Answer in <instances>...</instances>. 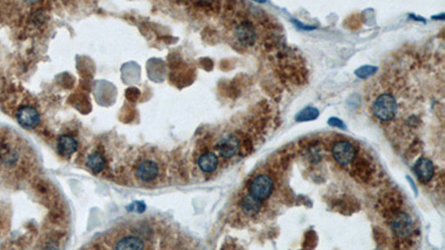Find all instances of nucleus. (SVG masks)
<instances>
[{"label": "nucleus", "mask_w": 445, "mask_h": 250, "mask_svg": "<svg viewBox=\"0 0 445 250\" xmlns=\"http://www.w3.org/2000/svg\"><path fill=\"white\" fill-rule=\"evenodd\" d=\"M372 112L381 122H391L399 111V104L392 93H380L372 103Z\"/></svg>", "instance_id": "nucleus-1"}, {"label": "nucleus", "mask_w": 445, "mask_h": 250, "mask_svg": "<svg viewBox=\"0 0 445 250\" xmlns=\"http://www.w3.org/2000/svg\"><path fill=\"white\" fill-rule=\"evenodd\" d=\"M160 171L161 168L158 161L153 158H143L137 162L134 174L140 182L152 183L159 178Z\"/></svg>", "instance_id": "nucleus-2"}, {"label": "nucleus", "mask_w": 445, "mask_h": 250, "mask_svg": "<svg viewBox=\"0 0 445 250\" xmlns=\"http://www.w3.org/2000/svg\"><path fill=\"white\" fill-rule=\"evenodd\" d=\"M275 183L269 175L261 174L252 179L248 185V194L261 201H265L273 194Z\"/></svg>", "instance_id": "nucleus-3"}, {"label": "nucleus", "mask_w": 445, "mask_h": 250, "mask_svg": "<svg viewBox=\"0 0 445 250\" xmlns=\"http://www.w3.org/2000/svg\"><path fill=\"white\" fill-rule=\"evenodd\" d=\"M332 155L337 163H340L343 167H348L355 158L356 148L348 140H342V142H337L334 144L332 148Z\"/></svg>", "instance_id": "nucleus-4"}, {"label": "nucleus", "mask_w": 445, "mask_h": 250, "mask_svg": "<svg viewBox=\"0 0 445 250\" xmlns=\"http://www.w3.org/2000/svg\"><path fill=\"white\" fill-rule=\"evenodd\" d=\"M239 147H241L239 138L235 134H232V132H227V134L223 135L219 138L217 143H216V149H217L220 157L225 159L233 158L235 155H237Z\"/></svg>", "instance_id": "nucleus-5"}, {"label": "nucleus", "mask_w": 445, "mask_h": 250, "mask_svg": "<svg viewBox=\"0 0 445 250\" xmlns=\"http://www.w3.org/2000/svg\"><path fill=\"white\" fill-rule=\"evenodd\" d=\"M391 228L397 238L405 239V238L411 236L414 225H413L412 218L409 217V214L403 212H399L393 214Z\"/></svg>", "instance_id": "nucleus-6"}, {"label": "nucleus", "mask_w": 445, "mask_h": 250, "mask_svg": "<svg viewBox=\"0 0 445 250\" xmlns=\"http://www.w3.org/2000/svg\"><path fill=\"white\" fill-rule=\"evenodd\" d=\"M235 38L237 39L238 44L245 47H251L255 45L257 40V31H256L255 26L248 20H243L234 29Z\"/></svg>", "instance_id": "nucleus-7"}, {"label": "nucleus", "mask_w": 445, "mask_h": 250, "mask_svg": "<svg viewBox=\"0 0 445 250\" xmlns=\"http://www.w3.org/2000/svg\"><path fill=\"white\" fill-rule=\"evenodd\" d=\"M18 124L25 129L36 128L40 123V115L38 110L33 106H21L16 114Z\"/></svg>", "instance_id": "nucleus-8"}, {"label": "nucleus", "mask_w": 445, "mask_h": 250, "mask_svg": "<svg viewBox=\"0 0 445 250\" xmlns=\"http://www.w3.org/2000/svg\"><path fill=\"white\" fill-rule=\"evenodd\" d=\"M114 249H145L147 248V244L143 238L134 235V233H126L121 237H117L112 244Z\"/></svg>", "instance_id": "nucleus-9"}, {"label": "nucleus", "mask_w": 445, "mask_h": 250, "mask_svg": "<svg viewBox=\"0 0 445 250\" xmlns=\"http://www.w3.org/2000/svg\"><path fill=\"white\" fill-rule=\"evenodd\" d=\"M414 170L417 177L422 182L431 181L435 175V167L431 160L427 158H421L417 160L414 166Z\"/></svg>", "instance_id": "nucleus-10"}, {"label": "nucleus", "mask_w": 445, "mask_h": 250, "mask_svg": "<svg viewBox=\"0 0 445 250\" xmlns=\"http://www.w3.org/2000/svg\"><path fill=\"white\" fill-rule=\"evenodd\" d=\"M78 149V142L70 135H61L58 138L57 150L64 157H69Z\"/></svg>", "instance_id": "nucleus-11"}, {"label": "nucleus", "mask_w": 445, "mask_h": 250, "mask_svg": "<svg viewBox=\"0 0 445 250\" xmlns=\"http://www.w3.org/2000/svg\"><path fill=\"white\" fill-rule=\"evenodd\" d=\"M197 163L199 169L204 171V173H214L218 167V157L217 155L213 151L204 152V154H202L198 157Z\"/></svg>", "instance_id": "nucleus-12"}, {"label": "nucleus", "mask_w": 445, "mask_h": 250, "mask_svg": "<svg viewBox=\"0 0 445 250\" xmlns=\"http://www.w3.org/2000/svg\"><path fill=\"white\" fill-rule=\"evenodd\" d=\"M262 202L263 201L256 199L255 197L252 196V195L247 194L244 195L243 198L241 199V208L244 214L250 217H253L261 212Z\"/></svg>", "instance_id": "nucleus-13"}, {"label": "nucleus", "mask_w": 445, "mask_h": 250, "mask_svg": "<svg viewBox=\"0 0 445 250\" xmlns=\"http://www.w3.org/2000/svg\"><path fill=\"white\" fill-rule=\"evenodd\" d=\"M18 152L8 143H0V163L7 167L15 165L18 160Z\"/></svg>", "instance_id": "nucleus-14"}, {"label": "nucleus", "mask_w": 445, "mask_h": 250, "mask_svg": "<svg viewBox=\"0 0 445 250\" xmlns=\"http://www.w3.org/2000/svg\"><path fill=\"white\" fill-rule=\"evenodd\" d=\"M85 163L93 173L99 174L105 169L106 160L104 156H102L99 151H94L87 156Z\"/></svg>", "instance_id": "nucleus-15"}, {"label": "nucleus", "mask_w": 445, "mask_h": 250, "mask_svg": "<svg viewBox=\"0 0 445 250\" xmlns=\"http://www.w3.org/2000/svg\"><path fill=\"white\" fill-rule=\"evenodd\" d=\"M320 115V111L318 109L315 107H306L298 112L295 117V120L298 123H303V122H310V120H315Z\"/></svg>", "instance_id": "nucleus-16"}, {"label": "nucleus", "mask_w": 445, "mask_h": 250, "mask_svg": "<svg viewBox=\"0 0 445 250\" xmlns=\"http://www.w3.org/2000/svg\"><path fill=\"white\" fill-rule=\"evenodd\" d=\"M377 68L374 66H362L355 71V75L361 78V79H366V78L373 76L376 72Z\"/></svg>", "instance_id": "nucleus-17"}, {"label": "nucleus", "mask_w": 445, "mask_h": 250, "mask_svg": "<svg viewBox=\"0 0 445 250\" xmlns=\"http://www.w3.org/2000/svg\"><path fill=\"white\" fill-rule=\"evenodd\" d=\"M329 125H330V126H333V127L341 128V129H345L346 128L344 123L342 122L341 119L335 118V117H332V118L329 119Z\"/></svg>", "instance_id": "nucleus-18"}, {"label": "nucleus", "mask_w": 445, "mask_h": 250, "mask_svg": "<svg viewBox=\"0 0 445 250\" xmlns=\"http://www.w3.org/2000/svg\"><path fill=\"white\" fill-rule=\"evenodd\" d=\"M25 1H27V2H29V3H34V2H36V1H38V0H25Z\"/></svg>", "instance_id": "nucleus-19"}, {"label": "nucleus", "mask_w": 445, "mask_h": 250, "mask_svg": "<svg viewBox=\"0 0 445 250\" xmlns=\"http://www.w3.org/2000/svg\"><path fill=\"white\" fill-rule=\"evenodd\" d=\"M254 1H258V2H265V0H254Z\"/></svg>", "instance_id": "nucleus-20"}]
</instances>
